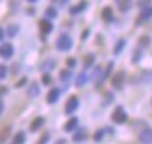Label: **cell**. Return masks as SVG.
Returning a JSON list of instances; mask_svg holds the SVG:
<instances>
[{
	"instance_id": "10",
	"label": "cell",
	"mask_w": 152,
	"mask_h": 144,
	"mask_svg": "<svg viewBox=\"0 0 152 144\" xmlns=\"http://www.w3.org/2000/svg\"><path fill=\"white\" fill-rule=\"evenodd\" d=\"M139 143H152V128H146L139 134Z\"/></svg>"
},
{
	"instance_id": "26",
	"label": "cell",
	"mask_w": 152,
	"mask_h": 144,
	"mask_svg": "<svg viewBox=\"0 0 152 144\" xmlns=\"http://www.w3.org/2000/svg\"><path fill=\"white\" fill-rule=\"evenodd\" d=\"M8 133H10V126H5L3 131H0V143H5L7 138H8Z\"/></svg>"
},
{
	"instance_id": "30",
	"label": "cell",
	"mask_w": 152,
	"mask_h": 144,
	"mask_svg": "<svg viewBox=\"0 0 152 144\" xmlns=\"http://www.w3.org/2000/svg\"><path fill=\"white\" fill-rule=\"evenodd\" d=\"M100 76H102V67H96V70H94L92 78H94V80H97V78L100 80Z\"/></svg>"
},
{
	"instance_id": "39",
	"label": "cell",
	"mask_w": 152,
	"mask_h": 144,
	"mask_svg": "<svg viewBox=\"0 0 152 144\" xmlns=\"http://www.w3.org/2000/svg\"><path fill=\"white\" fill-rule=\"evenodd\" d=\"M28 2H37V0H28Z\"/></svg>"
},
{
	"instance_id": "5",
	"label": "cell",
	"mask_w": 152,
	"mask_h": 144,
	"mask_svg": "<svg viewBox=\"0 0 152 144\" xmlns=\"http://www.w3.org/2000/svg\"><path fill=\"white\" fill-rule=\"evenodd\" d=\"M151 18H152V5H149V7H144V8L141 10L139 16H137V23H142V21L151 20Z\"/></svg>"
},
{
	"instance_id": "2",
	"label": "cell",
	"mask_w": 152,
	"mask_h": 144,
	"mask_svg": "<svg viewBox=\"0 0 152 144\" xmlns=\"http://www.w3.org/2000/svg\"><path fill=\"white\" fill-rule=\"evenodd\" d=\"M126 120H128V115H126L125 109H123V107H117V109L113 110V113H112V121L117 123V125H123Z\"/></svg>"
},
{
	"instance_id": "8",
	"label": "cell",
	"mask_w": 152,
	"mask_h": 144,
	"mask_svg": "<svg viewBox=\"0 0 152 144\" xmlns=\"http://www.w3.org/2000/svg\"><path fill=\"white\" fill-rule=\"evenodd\" d=\"M58 97H60V89L53 88V89H50L49 94H47V102H49V104H55L57 100H58Z\"/></svg>"
},
{
	"instance_id": "9",
	"label": "cell",
	"mask_w": 152,
	"mask_h": 144,
	"mask_svg": "<svg viewBox=\"0 0 152 144\" xmlns=\"http://www.w3.org/2000/svg\"><path fill=\"white\" fill-rule=\"evenodd\" d=\"M86 7H88V2H86V0H81V2L78 3V5L71 7V8H70V13H71V15H78V13L84 12Z\"/></svg>"
},
{
	"instance_id": "32",
	"label": "cell",
	"mask_w": 152,
	"mask_h": 144,
	"mask_svg": "<svg viewBox=\"0 0 152 144\" xmlns=\"http://www.w3.org/2000/svg\"><path fill=\"white\" fill-rule=\"evenodd\" d=\"M42 83H44V84H47V86L52 83V78H50L49 73H44V76H42Z\"/></svg>"
},
{
	"instance_id": "35",
	"label": "cell",
	"mask_w": 152,
	"mask_h": 144,
	"mask_svg": "<svg viewBox=\"0 0 152 144\" xmlns=\"http://www.w3.org/2000/svg\"><path fill=\"white\" fill-rule=\"evenodd\" d=\"M47 141H49V134H44L41 139H39V143H47Z\"/></svg>"
},
{
	"instance_id": "38",
	"label": "cell",
	"mask_w": 152,
	"mask_h": 144,
	"mask_svg": "<svg viewBox=\"0 0 152 144\" xmlns=\"http://www.w3.org/2000/svg\"><path fill=\"white\" fill-rule=\"evenodd\" d=\"M3 36H5V34H3V29H2V28H0V41H2V39H3Z\"/></svg>"
},
{
	"instance_id": "24",
	"label": "cell",
	"mask_w": 152,
	"mask_h": 144,
	"mask_svg": "<svg viewBox=\"0 0 152 144\" xmlns=\"http://www.w3.org/2000/svg\"><path fill=\"white\" fill-rule=\"evenodd\" d=\"M94 58H96V57H94V53H88V55L84 57V68L91 67V65L94 63Z\"/></svg>"
},
{
	"instance_id": "34",
	"label": "cell",
	"mask_w": 152,
	"mask_h": 144,
	"mask_svg": "<svg viewBox=\"0 0 152 144\" xmlns=\"http://www.w3.org/2000/svg\"><path fill=\"white\" fill-rule=\"evenodd\" d=\"M52 2L55 3V5H66L68 0H52Z\"/></svg>"
},
{
	"instance_id": "18",
	"label": "cell",
	"mask_w": 152,
	"mask_h": 144,
	"mask_svg": "<svg viewBox=\"0 0 152 144\" xmlns=\"http://www.w3.org/2000/svg\"><path fill=\"white\" fill-rule=\"evenodd\" d=\"M125 45H126V41H125V39H120V41L115 44V49H113V53H115V55H118V53H120L121 50L125 49Z\"/></svg>"
},
{
	"instance_id": "17",
	"label": "cell",
	"mask_w": 152,
	"mask_h": 144,
	"mask_svg": "<svg viewBox=\"0 0 152 144\" xmlns=\"http://www.w3.org/2000/svg\"><path fill=\"white\" fill-rule=\"evenodd\" d=\"M86 83H88V75L83 71V73H79V76L76 78V86H78V88H81V86L86 84Z\"/></svg>"
},
{
	"instance_id": "13",
	"label": "cell",
	"mask_w": 152,
	"mask_h": 144,
	"mask_svg": "<svg viewBox=\"0 0 152 144\" xmlns=\"http://www.w3.org/2000/svg\"><path fill=\"white\" fill-rule=\"evenodd\" d=\"M55 60H45V62H42L41 63V70L42 71H45V73H49L50 70H53L55 68Z\"/></svg>"
},
{
	"instance_id": "29",
	"label": "cell",
	"mask_w": 152,
	"mask_h": 144,
	"mask_svg": "<svg viewBox=\"0 0 152 144\" xmlns=\"http://www.w3.org/2000/svg\"><path fill=\"white\" fill-rule=\"evenodd\" d=\"M152 5V0H137V7L139 8H144V7Z\"/></svg>"
},
{
	"instance_id": "40",
	"label": "cell",
	"mask_w": 152,
	"mask_h": 144,
	"mask_svg": "<svg viewBox=\"0 0 152 144\" xmlns=\"http://www.w3.org/2000/svg\"><path fill=\"white\" fill-rule=\"evenodd\" d=\"M0 112H2V107H0Z\"/></svg>"
},
{
	"instance_id": "28",
	"label": "cell",
	"mask_w": 152,
	"mask_h": 144,
	"mask_svg": "<svg viewBox=\"0 0 152 144\" xmlns=\"http://www.w3.org/2000/svg\"><path fill=\"white\" fill-rule=\"evenodd\" d=\"M141 57H142V50H141V47H139V50H137V52L133 53V63H137V62L141 60Z\"/></svg>"
},
{
	"instance_id": "22",
	"label": "cell",
	"mask_w": 152,
	"mask_h": 144,
	"mask_svg": "<svg viewBox=\"0 0 152 144\" xmlns=\"http://www.w3.org/2000/svg\"><path fill=\"white\" fill-rule=\"evenodd\" d=\"M60 80L63 81V83H68V81L71 80V73L68 70H61L60 71Z\"/></svg>"
},
{
	"instance_id": "33",
	"label": "cell",
	"mask_w": 152,
	"mask_h": 144,
	"mask_svg": "<svg viewBox=\"0 0 152 144\" xmlns=\"http://www.w3.org/2000/svg\"><path fill=\"white\" fill-rule=\"evenodd\" d=\"M66 65L70 68H73V67H76V60L73 58V57H70V58H66Z\"/></svg>"
},
{
	"instance_id": "14",
	"label": "cell",
	"mask_w": 152,
	"mask_h": 144,
	"mask_svg": "<svg viewBox=\"0 0 152 144\" xmlns=\"http://www.w3.org/2000/svg\"><path fill=\"white\" fill-rule=\"evenodd\" d=\"M102 18H104V21H107V23L113 21V12H112L110 7H105V8L102 10Z\"/></svg>"
},
{
	"instance_id": "16",
	"label": "cell",
	"mask_w": 152,
	"mask_h": 144,
	"mask_svg": "<svg viewBox=\"0 0 152 144\" xmlns=\"http://www.w3.org/2000/svg\"><path fill=\"white\" fill-rule=\"evenodd\" d=\"M44 118H42V117H37V118H36V120L34 121H32V123H31V131H37V129H41V126H42V125H44Z\"/></svg>"
},
{
	"instance_id": "4",
	"label": "cell",
	"mask_w": 152,
	"mask_h": 144,
	"mask_svg": "<svg viewBox=\"0 0 152 144\" xmlns=\"http://www.w3.org/2000/svg\"><path fill=\"white\" fill-rule=\"evenodd\" d=\"M123 81H125V71H118V73L112 78V86H113L115 89H121Z\"/></svg>"
},
{
	"instance_id": "7",
	"label": "cell",
	"mask_w": 152,
	"mask_h": 144,
	"mask_svg": "<svg viewBox=\"0 0 152 144\" xmlns=\"http://www.w3.org/2000/svg\"><path fill=\"white\" fill-rule=\"evenodd\" d=\"M0 55H2L3 58H10V57L13 55V45L12 44H3L2 47H0Z\"/></svg>"
},
{
	"instance_id": "36",
	"label": "cell",
	"mask_w": 152,
	"mask_h": 144,
	"mask_svg": "<svg viewBox=\"0 0 152 144\" xmlns=\"http://www.w3.org/2000/svg\"><path fill=\"white\" fill-rule=\"evenodd\" d=\"M88 36H89V31H88V29H86L84 32H83V36H81V39H83V41H86V39H88Z\"/></svg>"
},
{
	"instance_id": "1",
	"label": "cell",
	"mask_w": 152,
	"mask_h": 144,
	"mask_svg": "<svg viewBox=\"0 0 152 144\" xmlns=\"http://www.w3.org/2000/svg\"><path fill=\"white\" fill-rule=\"evenodd\" d=\"M55 45H57L58 50H61V52H66V50H70L71 47H73V39H71L68 34H61V36H58Z\"/></svg>"
},
{
	"instance_id": "31",
	"label": "cell",
	"mask_w": 152,
	"mask_h": 144,
	"mask_svg": "<svg viewBox=\"0 0 152 144\" xmlns=\"http://www.w3.org/2000/svg\"><path fill=\"white\" fill-rule=\"evenodd\" d=\"M7 71L8 70H7L5 65H0V80H5L7 78Z\"/></svg>"
},
{
	"instance_id": "20",
	"label": "cell",
	"mask_w": 152,
	"mask_h": 144,
	"mask_svg": "<svg viewBox=\"0 0 152 144\" xmlns=\"http://www.w3.org/2000/svg\"><path fill=\"white\" fill-rule=\"evenodd\" d=\"M151 45V37L149 36H141L139 37V47L144 49V47H149Z\"/></svg>"
},
{
	"instance_id": "6",
	"label": "cell",
	"mask_w": 152,
	"mask_h": 144,
	"mask_svg": "<svg viewBox=\"0 0 152 144\" xmlns=\"http://www.w3.org/2000/svg\"><path fill=\"white\" fill-rule=\"evenodd\" d=\"M39 28H41L42 34H50L52 29H53V24L50 23L49 20H41V21H39Z\"/></svg>"
},
{
	"instance_id": "23",
	"label": "cell",
	"mask_w": 152,
	"mask_h": 144,
	"mask_svg": "<svg viewBox=\"0 0 152 144\" xmlns=\"http://www.w3.org/2000/svg\"><path fill=\"white\" fill-rule=\"evenodd\" d=\"M45 16L47 18H57L58 16V12L53 7H49V8H45Z\"/></svg>"
},
{
	"instance_id": "12",
	"label": "cell",
	"mask_w": 152,
	"mask_h": 144,
	"mask_svg": "<svg viewBox=\"0 0 152 144\" xmlns=\"http://www.w3.org/2000/svg\"><path fill=\"white\" fill-rule=\"evenodd\" d=\"M78 123H79V121H78V118L73 117V118H70V120H68L66 123H65L63 129H65L66 133H70V131H73V129H75L76 126H78Z\"/></svg>"
},
{
	"instance_id": "15",
	"label": "cell",
	"mask_w": 152,
	"mask_h": 144,
	"mask_svg": "<svg viewBox=\"0 0 152 144\" xmlns=\"http://www.w3.org/2000/svg\"><path fill=\"white\" fill-rule=\"evenodd\" d=\"M39 92H41L39 84H37V83H32V84L29 86V89H28V96H29V97H37Z\"/></svg>"
},
{
	"instance_id": "11",
	"label": "cell",
	"mask_w": 152,
	"mask_h": 144,
	"mask_svg": "<svg viewBox=\"0 0 152 144\" xmlns=\"http://www.w3.org/2000/svg\"><path fill=\"white\" fill-rule=\"evenodd\" d=\"M115 2H117L120 12H128V10L131 8V5H133V0H115Z\"/></svg>"
},
{
	"instance_id": "27",
	"label": "cell",
	"mask_w": 152,
	"mask_h": 144,
	"mask_svg": "<svg viewBox=\"0 0 152 144\" xmlns=\"http://www.w3.org/2000/svg\"><path fill=\"white\" fill-rule=\"evenodd\" d=\"M104 134H105V129H99V131L94 134V141H102V139H104Z\"/></svg>"
},
{
	"instance_id": "19",
	"label": "cell",
	"mask_w": 152,
	"mask_h": 144,
	"mask_svg": "<svg viewBox=\"0 0 152 144\" xmlns=\"http://www.w3.org/2000/svg\"><path fill=\"white\" fill-rule=\"evenodd\" d=\"M84 139H86V129H79V131L73 136L75 143H81V141H84Z\"/></svg>"
},
{
	"instance_id": "25",
	"label": "cell",
	"mask_w": 152,
	"mask_h": 144,
	"mask_svg": "<svg viewBox=\"0 0 152 144\" xmlns=\"http://www.w3.org/2000/svg\"><path fill=\"white\" fill-rule=\"evenodd\" d=\"M13 143H15V144H21V143H24V133H23V131L16 133L15 138H13Z\"/></svg>"
},
{
	"instance_id": "37",
	"label": "cell",
	"mask_w": 152,
	"mask_h": 144,
	"mask_svg": "<svg viewBox=\"0 0 152 144\" xmlns=\"http://www.w3.org/2000/svg\"><path fill=\"white\" fill-rule=\"evenodd\" d=\"M24 83H26V80H21L20 83H18V84H16V88H21V86H23L24 84Z\"/></svg>"
},
{
	"instance_id": "21",
	"label": "cell",
	"mask_w": 152,
	"mask_h": 144,
	"mask_svg": "<svg viewBox=\"0 0 152 144\" xmlns=\"http://www.w3.org/2000/svg\"><path fill=\"white\" fill-rule=\"evenodd\" d=\"M18 31H20V28H18L16 24H10L8 29H7V34H8L10 37H15V36L18 34Z\"/></svg>"
},
{
	"instance_id": "3",
	"label": "cell",
	"mask_w": 152,
	"mask_h": 144,
	"mask_svg": "<svg viewBox=\"0 0 152 144\" xmlns=\"http://www.w3.org/2000/svg\"><path fill=\"white\" fill-rule=\"evenodd\" d=\"M79 107V100L76 96H71L70 99L66 100V104H65V113L66 115H71L73 112H76V109Z\"/></svg>"
}]
</instances>
